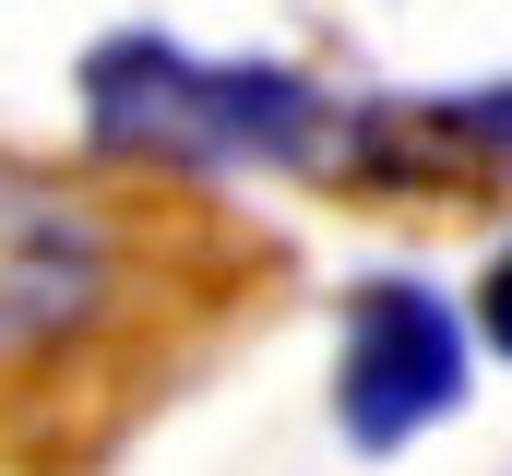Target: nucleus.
I'll return each instance as SVG.
<instances>
[{
    "label": "nucleus",
    "mask_w": 512,
    "mask_h": 476,
    "mask_svg": "<svg viewBox=\"0 0 512 476\" xmlns=\"http://www.w3.org/2000/svg\"><path fill=\"white\" fill-rule=\"evenodd\" d=\"M84 143L143 179H346L358 108L286 60H191L179 36H96Z\"/></svg>",
    "instance_id": "1"
},
{
    "label": "nucleus",
    "mask_w": 512,
    "mask_h": 476,
    "mask_svg": "<svg viewBox=\"0 0 512 476\" xmlns=\"http://www.w3.org/2000/svg\"><path fill=\"white\" fill-rule=\"evenodd\" d=\"M155 298H167V227L131 191L0 155V393H60L108 369L155 322Z\"/></svg>",
    "instance_id": "2"
},
{
    "label": "nucleus",
    "mask_w": 512,
    "mask_h": 476,
    "mask_svg": "<svg viewBox=\"0 0 512 476\" xmlns=\"http://www.w3.org/2000/svg\"><path fill=\"white\" fill-rule=\"evenodd\" d=\"M465 310L417 274H370L346 298V346H334V429L358 453H405L417 429H441L465 405Z\"/></svg>",
    "instance_id": "3"
},
{
    "label": "nucleus",
    "mask_w": 512,
    "mask_h": 476,
    "mask_svg": "<svg viewBox=\"0 0 512 476\" xmlns=\"http://www.w3.org/2000/svg\"><path fill=\"white\" fill-rule=\"evenodd\" d=\"M477 346H489V357H512V250L477 274Z\"/></svg>",
    "instance_id": "4"
}]
</instances>
